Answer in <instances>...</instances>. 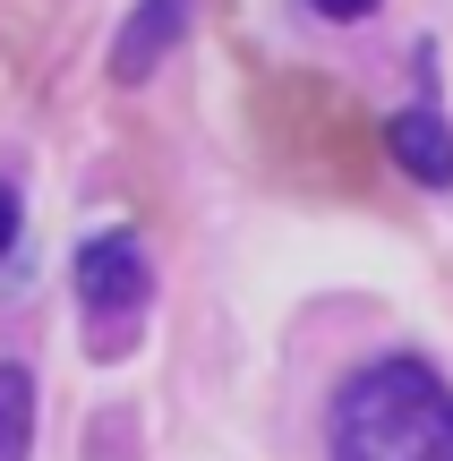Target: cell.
Listing matches in <instances>:
<instances>
[{"instance_id": "1", "label": "cell", "mask_w": 453, "mask_h": 461, "mask_svg": "<svg viewBox=\"0 0 453 461\" xmlns=\"http://www.w3.org/2000/svg\"><path fill=\"white\" fill-rule=\"evenodd\" d=\"M257 146L308 197H368L376 188V154H385V129L359 112L351 86L317 77V68H266L249 95Z\"/></svg>"}, {"instance_id": "2", "label": "cell", "mask_w": 453, "mask_h": 461, "mask_svg": "<svg viewBox=\"0 0 453 461\" xmlns=\"http://www.w3.org/2000/svg\"><path fill=\"white\" fill-rule=\"evenodd\" d=\"M325 453L334 461H453V384L420 350H385V359L351 367L325 419Z\"/></svg>"}, {"instance_id": "3", "label": "cell", "mask_w": 453, "mask_h": 461, "mask_svg": "<svg viewBox=\"0 0 453 461\" xmlns=\"http://www.w3.org/2000/svg\"><path fill=\"white\" fill-rule=\"evenodd\" d=\"M154 299V265H146V240L137 230H95L77 248V308H86V333H95V359H120L137 342V316Z\"/></svg>"}, {"instance_id": "4", "label": "cell", "mask_w": 453, "mask_h": 461, "mask_svg": "<svg viewBox=\"0 0 453 461\" xmlns=\"http://www.w3.org/2000/svg\"><path fill=\"white\" fill-rule=\"evenodd\" d=\"M385 163L403 171V180H420V188H453V129H445V112H428V103L394 112L385 120Z\"/></svg>"}, {"instance_id": "5", "label": "cell", "mask_w": 453, "mask_h": 461, "mask_svg": "<svg viewBox=\"0 0 453 461\" xmlns=\"http://www.w3.org/2000/svg\"><path fill=\"white\" fill-rule=\"evenodd\" d=\"M180 34H188V0H137L129 26H120V43H112V77L120 86H146L154 68L171 60Z\"/></svg>"}, {"instance_id": "6", "label": "cell", "mask_w": 453, "mask_h": 461, "mask_svg": "<svg viewBox=\"0 0 453 461\" xmlns=\"http://www.w3.org/2000/svg\"><path fill=\"white\" fill-rule=\"evenodd\" d=\"M0 461H34V376L0 359Z\"/></svg>"}, {"instance_id": "7", "label": "cell", "mask_w": 453, "mask_h": 461, "mask_svg": "<svg viewBox=\"0 0 453 461\" xmlns=\"http://www.w3.org/2000/svg\"><path fill=\"white\" fill-rule=\"evenodd\" d=\"M17 222H26V214H17V188L0 180V257H9V248H17Z\"/></svg>"}, {"instance_id": "8", "label": "cell", "mask_w": 453, "mask_h": 461, "mask_svg": "<svg viewBox=\"0 0 453 461\" xmlns=\"http://www.w3.org/2000/svg\"><path fill=\"white\" fill-rule=\"evenodd\" d=\"M308 9H317V17H334V26H351V17H368L376 0H308Z\"/></svg>"}]
</instances>
